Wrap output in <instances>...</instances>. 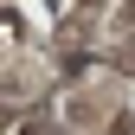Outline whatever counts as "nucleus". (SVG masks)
I'll use <instances>...</instances> for the list:
<instances>
[{
	"label": "nucleus",
	"instance_id": "1",
	"mask_svg": "<svg viewBox=\"0 0 135 135\" xmlns=\"http://www.w3.org/2000/svg\"><path fill=\"white\" fill-rule=\"evenodd\" d=\"M26 135H52V129H45V122H26Z\"/></svg>",
	"mask_w": 135,
	"mask_h": 135
}]
</instances>
